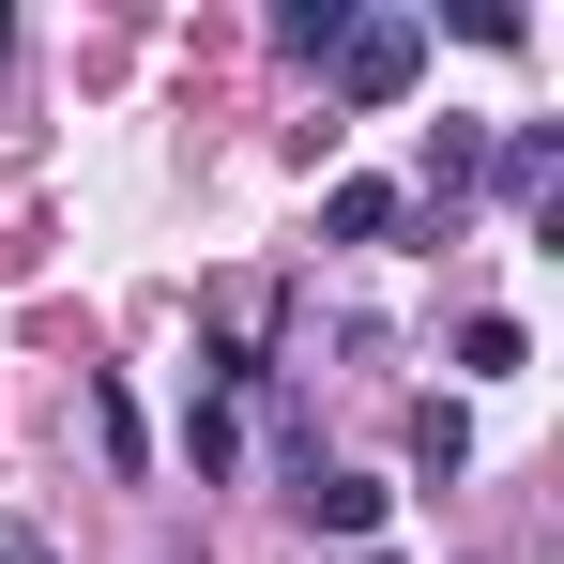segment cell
<instances>
[{
  "mask_svg": "<svg viewBox=\"0 0 564 564\" xmlns=\"http://www.w3.org/2000/svg\"><path fill=\"white\" fill-rule=\"evenodd\" d=\"M336 31H351V0H290V15H275L290 62H336Z\"/></svg>",
  "mask_w": 564,
  "mask_h": 564,
  "instance_id": "7",
  "label": "cell"
},
{
  "mask_svg": "<svg viewBox=\"0 0 564 564\" xmlns=\"http://www.w3.org/2000/svg\"><path fill=\"white\" fill-rule=\"evenodd\" d=\"M550 169H564V138H550V122H519V138H503V198L534 214V198H550Z\"/></svg>",
  "mask_w": 564,
  "mask_h": 564,
  "instance_id": "6",
  "label": "cell"
},
{
  "mask_svg": "<svg viewBox=\"0 0 564 564\" xmlns=\"http://www.w3.org/2000/svg\"><path fill=\"white\" fill-rule=\"evenodd\" d=\"M412 77H427V15H351L336 31V93L351 107H397Z\"/></svg>",
  "mask_w": 564,
  "mask_h": 564,
  "instance_id": "1",
  "label": "cell"
},
{
  "mask_svg": "<svg viewBox=\"0 0 564 564\" xmlns=\"http://www.w3.org/2000/svg\"><path fill=\"white\" fill-rule=\"evenodd\" d=\"M473 169H488V138H473V122H427V214H458Z\"/></svg>",
  "mask_w": 564,
  "mask_h": 564,
  "instance_id": "4",
  "label": "cell"
},
{
  "mask_svg": "<svg viewBox=\"0 0 564 564\" xmlns=\"http://www.w3.org/2000/svg\"><path fill=\"white\" fill-rule=\"evenodd\" d=\"M290 503H305V519H321L336 550H367V534H381V503H397V488H367V473H305Z\"/></svg>",
  "mask_w": 564,
  "mask_h": 564,
  "instance_id": "2",
  "label": "cell"
},
{
  "mask_svg": "<svg viewBox=\"0 0 564 564\" xmlns=\"http://www.w3.org/2000/svg\"><path fill=\"white\" fill-rule=\"evenodd\" d=\"M412 473H427V488H443V473H473V427H458V397H427V412H412Z\"/></svg>",
  "mask_w": 564,
  "mask_h": 564,
  "instance_id": "5",
  "label": "cell"
},
{
  "mask_svg": "<svg viewBox=\"0 0 564 564\" xmlns=\"http://www.w3.org/2000/svg\"><path fill=\"white\" fill-rule=\"evenodd\" d=\"M0 564H62V550H46V534H31V519H0Z\"/></svg>",
  "mask_w": 564,
  "mask_h": 564,
  "instance_id": "8",
  "label": "cell"
},
{
  "mask_svg": "<svg viewBox=\"0 0 564 564\" xmlns=\"http://www.w3.org/2000/svg\"><path fill=\"white\" fill-rule=\"evenodd\" d=\"M397 229H412L397 184H336V198H321V245H397Z\"/></svg>",
  "mask_w": 564,
  "mask_h": 564,
  "instance_id": "3",
  "label": "cell"
}]
</instances>
